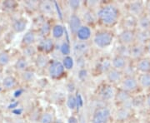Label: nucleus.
Masks as SVG:
<instances>
[{"instance_id": "1", "label": "nucleus", "mask_w": 150, "mask_h": 123, "mask_svg": "<svg viewBox=\"0 0 150 123\" xmlns=\"http://www.w3.org/2000/svg\"><path fill=\"white\" fill-rule=\"evenodd\" d=\"M98 23L103 28H112L117 25L122 18V12L113 3L99 6L96 12Z\"/></svg>"}, {"instance_id": "2", "label": "nucleus", "mask_w": 150, "mask_h": 123, "mask_svg": "<svg viewBox=\"0 0 150 123\" xmlns=\"http://www.w3.org/2000/svg\"><path fill=\"white\" fill-rule=\"evenodd\" d=\"M115 38V34L111 29L102 28L93 33L92 43L99 49H105L112 45Z\"/></svg>"}, {"instance_id": "3", "label": "nucleus", "mask_w": 150, "mask_h": 123, "mask_svg": "<svg viewBox=\"0 0 150 123\" xmlns=\"http://www.w3.org/2000/svg\"><path fill=\"white\" fill-rule=\"evenodd\" d=\"M112 118V113L110 107L100 106L96 107L93 112L90 123H109Z\"/></svg>"}, {"instance_id": "4", "label": "nucleus", "mask_w": 150, "mask_h": 123, "mask_svg": "<svg viewBox=\"0 0 150 123\" xmlns=\"http://www.w3.org/2000/svg\"><path fill=\"white\" fill-rule=\"evenodd\" d=\"M46 71H47V74L49 77V78L54 81H59L62 79L63 77H64L67 73V71L64 67L62 62H60L59 60H54V59L51 60Z\"/></svg>"}, {"instance_id": "5", "label": "nucleus", "mask_w": 150, "mask_h": 123, "mask_svg": "<svg viewBox=\"0 0 150 123\" xmlns=\"http://www.w3.org/2000/svg\"><path fill=\"white\" fill-rule=\"evenodd\" d=\"M118 87L133 95L140 89L138 77L134 74H125L122 82L118 85Z\"/></svg>"}, {"instance_id": "6", "label": "nucleus", "mask_w": 150, "mask_h": 123, "mask_svg": "<svg viewBox=\"0 0 150 123\" xmlns=\"http://www.w3.org/2000/svg\"><path fill=\"white\" fill-rule=\"evenodd\" d=\"M115 91H116L115 86L111 85L106 82L98 87V92H97V97L99 101L108 103L111 101H113L114 96H115Z\"/></svg>"}, {"instance_id": "7", "label": "nucleus", "mask_w": 150, "mask_h": 123, "mask_svg": "<svg viewBox=\"0 0 150 123\" xmlns=\"http://www.w3.org/2000/svg\"><path fill=\"white\" fill-rule=\"evenodd\" d=\"M134 115V108L131 106L117 107L112 113V118L117 123H123L129 121Z\"/></svg>"}, {"instance_id": "8", "label": "nucleus", "mask_w": 150, "mask_h": 123, "mask_svg": "<svg viewBox=\"0 0 150 123\" xmlns=\"http://www.w3.org/2000/svg\"><path fill=\"white\" fill-rule=\"evenodd\" d=\"M136 32L137 30L123 29L118 33L117 39L120 46L129 48L136 43Z\"/></svg>"}, {"instance_id": "9", "label": "nucleus", "mask_w": 150, "mask_h": 123, "mask_svg": "<svg viewBox=\"0 0 150 123\" xmlns=\"http://www.w3.org/2000/svg\"><path fill=\"white\" fill-rule=\"evenodd\" d=\"M127 13L139 18L146 13V3L143 1H130L125 4Z\"/></svg>"}, {"instance_id": "10", "label": "nucleus", "mask_w": 150, "mask_h": 123, "mask_svg": "<svg viewBox=\"0 0 150 123\" xmlns=\"http://www.w3.org/2000/svg\"><path fill=\"white\" fill-rule=\"evenodd\" d=\"M133 98V95L128 91H124L120 87H116L115 96L113 102L117 107L121 106H131V101Z\"/></svg>"}, {"instance_id": "11", "label": "nucleus", "mask_w": 150, "mask_h": 123, "mask_svg": "<svg viewBox=\"0 0 150 123\" xmlns=\"http://www.w3.org/2000/svg\"><path fill=\"white\" fill-rule=\"evenodd\" d=\"M146 48L145 45L135 43L134 45L129 47V58L131 62H138L141 58L146 57Z\"/></svg>"}, {"instance_id": "12", "label": "nucleus", "mask_w": 150, "mask_h": 123, "mask_svg": "<svg viewBox=\"0 0 150 123\" xmlns=\"http://www.w3.org/2000/svg\"><path fill=\"white\" fill-rule=\"evenodd\" d=\"M38 11L43 16H54L56 13L55 2L50 0H42L38 2Z\"/></svg>"}, {"instance_id": "13", "label": "nucleus", "mask_w": 150, "mask_h": 123, "mask_svg": "<svg viewBox=\"0 0 150 123\" xmlns=\"http://www.w3.org/2000/svg\"><path fill=\"white\" fill-rule=\"evenodd\" d=\"M55 48H56L55 40L52 37H48V38H41L40 42L38 43L37 49L38 53L49 55L54 52Z\"/></svg>"}, {"instance_id": "14", "label": "nucleus", "mask_w": 150, "mask_h": 123, "mask_svg": "<svg viewBox=\"0 0 150 123\" xmlns=\"http://www.w3.org/2000/svg\"><path fill=\"white\" fill-rule=\"evenodd\" d=\"M68 24H69V28L71 32V35H73L74 37L76 36V33L78 32V31L83 26L82 18L78 13H71L68 19Z\"/></svg>"}, {"instance_id": "15", "label": "nucleus", "mask_w": 150, "mask_h": 123, "mask_svg": "<svg viewBox=\"0 0 150 123\" xmlns=\"http://www.w3.org/2000/svg\"><path fill=\"white\" fill-rule=\"evenodd\" d=\"M130 62L131 61L129 60V57L122 54L115 53L112 58V67L125 72V70L128 68Z\"/></svg>"}, {"instance_id": "16", "label": "nucleus", "mask_w": 150, "mask_h": 123, "mask_svg": "<svg viewBox=\"0 0 150 123\" xmlns=\"http://www.w3.org/2000/svg\"><path fill=\"white\" fill-rule=\"evenodd\" d=\"M124 75H125V73L122 71L111 67L105 74V77H106L108 83H109L111 85L117 86L120 84Z\"/></svg>"}, {"instance_id": "17", "label": "nucleus", "mask_w": 150, "mask_h": 123, "mask_svg": "<svg viewBox=\"0 0 150 123\" xmlns=\"http://www.w3.org/2000/svg\"><path fill=\"white\" fill-rule=\"evenodd\" d=\"M91 48V43L89 41H78L74 45V53L77 58L84 57L86 54L88 53Z\"/></svg>"}, {"instance_id": "18", "label": "nucleus", "mask_w": 150, "mask_h": 123, "mask_svg": "<svg viewBox=\"0 0 150 123\" xmlns=\"http://www.w3.org/2000/svg\"><path fill=\"white\" fill-rule=\"evenodd\" d=\"M38 36V31L34 29H31L25 32V34H23L22 38L21 43H20V47L22 49L30 46H34L35 43L37 42Z\"/></svg>"}, {"instance_id": "19", "label": "nucleus", "mask_w": 150, "mask_h": 123, "mask_svg": "<svg viewBox=\"0 0 150 123\" xmlns=\"http://www.w3.org/2000/svg\"><path fill=\"white\" fill-rule=\"evenodd\" d=\"M121 26L123 29H129V30H137L138 27V18L131 14L127 13L125 16L122 17L121 20Z\"/></svg>"}, {"instance_id": "20", "label": "nucleus", "mask_w": 150, "mask_h": 123, "mask_svg": "<svg viewBox=\"0 0 150 123\" xmlns=\"http://www.w3.org/2000/svg\"><path fill=\"white\" fill-rule=\"evenodd\" d=\"M135 70L139 74L149 73L150 72V58L146 56L135 63Z\"/></svg>"}, {"instance_id": "21", "label": "nucleus", "mask_w": 150, "mask_h": 123, "mask_svg": "<svg viewBox=\"0 0 150 123\" xmlns=\"http://www.w3.org/2000/svg\"><path fill=\"white\" fill-rule=\"evenodd\" d=\"M112 67V58L108 57H103L98 60L96 65V71L98 73L100 74H106L108 70Z\"/></svg>"}, {"instance_id": "22", "label": "nucleus", "mask_w": 150, "mask_h": 123, "mask_svg": "<svg viewBox=\"0 0 150 123\" xmlns=\"http://www.w3.org/2000/svg\"><path fill=\"white\" fill-rule=\"evenodd\" d=\"M50 62L51 59L49 58L48 55L38 53L34 59V65L38 70H45L47 69Z\"/></svg>"}, {"instance_id": "23", "label": "nucleus", "mask_w": 150, "mask_h": 123, "mask_svg": "<svg viewBox=\"0 0 150 123\" xmlns=\"http://www.w3.org/2000/svg\"><path fill=\"white\" fill-rule=\"evenodd\" d=\"M83 22H85L84 25L92 27L94 24L98 23V18H97L96 13L93 9H89L86 8V10L82 18Z\"/></svg>"}, {"instance_id": "24", "label": "nucleus", "mask_w": 150, "mask_h": 123, "mask_svg": "<svg viewBox=\"0 0 150 123\" xmlns=\"http://www.w3.org/2000/svg\"><path fill=\"white\" fill-rule=\"evenodd\" d=\"M93 35L91 27L83 24V26L76 33L75 38L78 41H89L93 38Z\"/></svg>"}, {"instance_id": "25", "label": "nucleus", "mask_w": 150, "mask_h": 123, "mask_svg": "<svg viewBox=\"0 0 150 123\" xmlns=\"http://www.w3.org/2000/svg\"><path fill=\"white\" fill-rule=\"evenodd\" d=\"M28 25V21L25 18H18L15 19L11 24L12 31L14 33H21L25 31Z\"/></svg>"}, {"instance_id": "26", "label": "nucleus", "mask_w": 150, "mask_h": 123, "mask_svg": "<svg viewBox=\"0 0 150 123\" xmlns=\"http://www.w3.org/2000/svg\"><path fill=\"white\" fill-rule=\"evenodd\" d=\"M18 84V82L14 76H6L2 81V86L4 90H7V91H11V90L15 89Z\"/></svg>"}, {"instance_id": "27", "label": "nucleus", "mask_w": 150, "mask_h": 123, "mask_svg": "<svg viewBox=\"0 0 150 123\" xmlns=\"http://www.w3.org/2000/svg\"><path fill=\"white\" fill-rule=\"evenodd\" d=\"M52 22L50 21H44L39 26L38 29V36H40L42 38L51 37V32H52V27H53Z\"/></svg>"}, {"instance_id": "28", "label": "nucleus", "mask_w": 150, "mask_h": 123, "mask_svg": "<svg viewBox=\"0 0 150 123\" xmlns=\"http://www.w3.org/2000/svg\"><path fill=\"white\" fill-rule=\"evenodd\" d=\"M13 68L15 71L18 72H23L24 71L29 68V62L28 59L24 57V56H21L18 58L17 59L16 62L13 64Z\"/></svg>"}, {"instance_id": "29", "label": "nucleus", "mask_w": 150, "mask_h": 123, "mask_svg": "<svg viewBox=\"0 0 150 123\" xmlns=\"http://www.w3.org/2000/svg\"><path fill=\"white\" fill-rule=\"evenodd\" d=\"M137 30L150 32V17L146 13L138 18Z\"/></svg>"}, {"instance_id": "30", "label": "nucleus", "mask_w": 150, "mask_h": 123, "mask_svg": "<svg viewBox=\"0 0 150 123\" xmlns=\"http://www.w3.org/2000/svg\"><path fill=\"white\" fill-rule=\"evenodd\" d=\"M38 123H56V116L53 111H45L41 113L38 119Z\"/></svg>"}, {"instance_id": "31", "label": "nucleus", "mask_w": 150, "mask_h": 123, "mask_svg": "<svg viewBox=\"0 0 150 123\" xmlns=\"http://www.w3.org/2000/svg\"><path fill=\"white\" fill-rule=\"evenodd\" d=\"M65 28L64 25L60 23H54L52 27V32H51V37L54 38V40H59L64 36Z\"/></svg>"}, {"instance_id": "32", "label": "nucleus", "mask_w": 150, "mask_h": 123, "mask_svg": "<svg viewBox=\"0 0 150 123\" xmlns=\"http://www.w3.org/2000/svg\"><path fill=\"white\" fill-rule=\"evenodd\" d=\"M138 81H139L140 89H144V90L150 89V72L139 74Z\"/></svg>"}, {"instance_id": "33", "label": "nucleus", "mask_w": 150, "mask_h": 123, "mask_svg": "<svg viewBox=\"0 0 150 123\" xmlns=\"http://www.w3.org/2000/svg\"><path fill=\"white\" fill-rule=\"evenodd\" d=\"M35 78H36V73H35L34 70L28 68L26 71L20 72V79L23 82H26V83L32 82L35 80Z\"/></svg>"}, {"instance_id": "34", "label": "nucleus", "mask_w": 150, "mask_h": 123, "mask_svg": "<svg viewBox=\"0 0 150 123\" xmlns=\"http://www.w3.org/2000/svg\"><path fill=\"white\" fill-rule=\"evenodd\" d=\"M150 41V32L139 31L137 30L136 32V43L145 45Z\"/></svg>"}, {"instance_id": "35", "label": "nucleus", "mask_w": 150, "mask_h": 123, "mask_svg": "<svg viewBox=\"0 0 150 123\" xmlns=\"http://www.w3.org/2000/svg\"><path fill=\"white\" fill-rule=\"evenodd\" d=\"M131 107L133 108L145 107V96H133L131 101Z\"/></svg>"}, {"instance_id": "36", "label": "nucleus", "mask_w": 150, "mask_h": 123, "mask_svg": "<svg viewBox=\"0 0 150 123\" xmlns=\"http://www.w3.org/2000/svg\"><path fill=\"white\" fill-rule=\"evenodd\" d=\"M11 62V56L7 51H2L0 52V67H4L9 64Z\"/></svg>"}, {"instance_id": "37", "label": "nucleus", "mask_w": 150, "mask_h": 123, "mask_svg": "<svg viewBox=\"0 0 150 123\" xmlns=\"http://www.w3.org/2000/svg\"><path fill=\"white\" fill-rule=\"evenodd\" d=\"M38 53V52L37 48H35L34 46H30V47L23 49V56L26 57L28 59L30 58H35Z\"/></svg>"}, {"instance_id": "38", "label": "nucleus", "mask_w": 150, "mask_h": 123, "mask_svg": "<svg viewBox=\"0 0 150 123\" xmlns=\"http://www.w3.org/2000/svg\"><path fill=\"white\" fill-rule=\"evenodd\" d=\"M66 104H67V107L70 111H74L75 109L77 108V98H76L74 94L70 93L69 95L68 96Z\"/></svg>"}, {"instance_id": "39", "label": "nucleus", "mask_w": 150, "mask_h": 123, "mask_svg": "<svg viewBox=\"0 0 150 123\" xmlns=\"http://www.w3.org/2000/svg\"><path fill=\"white\" fill-rule=\"evenodd\" d=\"M67 4L69 7L72 13H78V11L79 10L83 3H82V1H79V0H70V1L67 2Z\"/></svg>"}, {"instance_id": "40", "label": "nucleus", "mask_w": 150, "mask_h": 123, "mask_svg": "<svg viewBox=\"0 0 150 123\" xmlns=\"http://www.w3.org/2000/svg\"><path fill=\"white\" fill-rule=\"evenodd\" d=\"M62 63L64 65V67H65L66 71H70L74 68V61L73 57L71 56H66L64 57V58L62 60Z\"/></svg>"}, {"instance_id": "41", "label": "nucleus", "mask_w": 150, "mask_h": 123, "mask_svg": "<svg viewBox=\"0 0 150 123\" xmlns=\"http://www.w3.org/2000/svg\"><path fill=\"white\" fill-rule=\"evenodd\" d=\"M71 51H72V48H71V46H70V44L68 42H64L61 44V46H60V53L64 55V57L70 56Z\"/></svg>"}, {"instance_id": "42", "label": "nucleus", "mask_w": 150, "mask_h": 123, "mask_svg": "<svg viewBox=\"0 0 150 123\" xmlns=\"http://www.w3.org/2000/svg\"><path fill=\"white\" fill-rule=\"evenodd\" d=\"M145 107L150 110V92L145 96Z\"/></svg>"}, {"instance_id": "43", "label": "nucleus", "mask_w": 150, "mask_h": 123, "mask_svg": "<svg viewBox=\"0 0 150 123\" xmlns=\"http://www.w3.org/2000/svg\"><path fill=\"white\" fill-rule=\"evenodd\" d=\"M68 123H79V122L75 116H70L68 119Z\"/></svg>"}, {"instance_id": "44", "label": "nucleus", "mask_w": 150, "mask_h": 123, "mask_svg": "<svg viewBox=\"0 0 150 123\" xmlns=\"http://www.w3.org/2000/svg\"><path fill=\"white\" fill-rule=\"evenodd\" d=\"M145 48H146V54H147V56L150 58V41L145 44Z\"/></svg>"}, {"instance_id": "45", "label": "nucleus", "mask_w": 150, "mask_h": 123, "mask_svg": "<svg viewBox=\"0 0 150 123\" xmlns=\"http://www.w3.org/2000/svg\"><path fill=\"white\" fill-rule=\"evenodd\" d=\"M146 13L150 17V1L146 3Z\"/></svg>"}, {"instance_id": "46", "label": "nucleus", "mask_w": 150, "mask_h": 123, "mask_svg": "<svg viewBox=\"0 0 150 123\" xmlns=\"http://www.w3.org/2000/svg\"><path fill=\"white\" fill-rule=\"evenodd\" d=\"M3 33H4V27H3L2 26H1V25H0V38L2 37Z\"/></svg>"}, {"instance_id": "47", "label": "nucleus", "mask_w": 150, "mask_h": 123, "mask_svg": "<svg viewBox=\"0 0 150 123\" xmlns=\"http://www.w3.org/2000/svg\"><path fill=\"white\" fill-rule=\"evenodd\" d=\"M2 72H3V67H0V74L2 73Z\"/></svg>"}, {"instance_id": "48", "label": "nucleus", "mask_w": 150, "mask_h": 123, "mask_svg": "<svg viewBox=\"0 0 150 123\" xmlns=\"http://www.w3.org/2000/svg\"><path fill=\"white\" fill-rule=\"evenodd\" d=\"M149 123H150V118H149Z\"/></svg>"}]
</instances>
